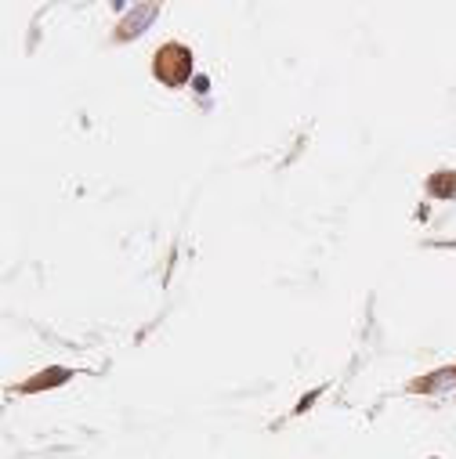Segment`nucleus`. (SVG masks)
Wrapping results in <instances>:
<instances>
[{"instance_id": "7ed1b4c3", "label": "nucleus", "mask_w": 456, "mask_h": 459, "mask_svg": "<svg viewBox=\"0 0 456 459\" xmlns=\"http://www.w3.org/2000/svg\"><path fill=\"white\" fill-rule=\"evenodd\" d=\"M428 196L435 199H453L456 196V174L453 170H438L428 178Z\"/></svg>"}, {"instance_id": "20e7f679", "label": "nucleus", "mask_w": 456, "mask_h": 459, "mask_svg": "<svg viewBox=\"0 0 456 459\" xmlns=\"http://www.w3.org/2000/svg\"><path fill=\"white\" fill-rule=\"evenodd\" d=\"M449 387H456V373H453V369H446V373H435V376H428V380H417V391H428V394L449 391Z\"/></svg>"}, {"instance_id": "39448f33", "label": "nucleus", "mask_w": 456, "mask_h": 459, "mask_svg": "<svg viewBox=\"0 0 456 459\" xmlns=\"http://www.w3.org/2000/svg\"><path fill=\"white\" fill-rule=\"evenodd\" d=\"M69 380V369H55V373H44L37 380H29V384L22 391H40V387H58V384H66Z\"/></svg>"}, {"instance_id": "f257e3e1", "label": "nucleus", "mask_w": 456, "mask_h": 459, "mask_svg": "<svg viewBox=\"0 0 456 459\" xmlns=\"http://www.w3.org/2000/svg\"><path fill=\"white\" fill-rule=\"evenodd\" d=\"M152 69H156V80H163L167 87H181L192 76V51L181 44H163Z\"/></svg>"}, {"instance_id": "f03ea898", "label": "nucleus", "mask_w": 456, "mask_h": 459, "mask_svg": "<svg viewBox=\"0 0 456 459\" xmlns=\"http://www.w3.org/2000/svg\"><path fill=\"white\" fill-rule=\"evenodd\" d=\"M160 19V4H138L127 19H123V26L116 29V37L120 40H131V37H141L145 29Z\"/></svg>"}]
</instances>
